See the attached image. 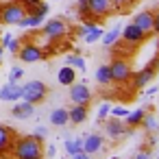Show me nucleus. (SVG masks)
<instances>
[{
    "mask_svg": "<svg viewBox=\"0 0 159 159\" xmlns=\"http://www.w3.org/2000/svg\"><path fill=\"white\" fill-rule=\"evenodd\" d=\"M11 150H13V157L16 159H44L46 157L44 142L35 139L33 135L16 137L13 144H11Z\"/></svg>",
    "mask_w": 159,
    "mask_h": 159,
    "instance_id": "1",
    "label": "nucleus"
},
{
    "mask_svg": "<svg viewBox=\"0 0 159 159\" xmlns=\"http://www.w3.org/2000/svg\"><path fill=\"white\" fill-rule=\"evenodd\" d=\"M48 94H50V89L44 81H29V83L22 85V100H26L31 105L44 102L48 98Z\"/></svg>",
    "mask_w": 159,
    "mask_h": 159,
    "instance_id": "2",
    "label": "nucleus"
},
{
    "mask_svg": "<svg viewBox=\"0 0 159 159\" xmlns=\"http://www.w3.org/2000/svg\"><path fill=\"white\" fill-rule=\"evenodd\" d=\"M109 72H111V83L124 85V83H129L131 76H133V66H131L124 57H116V59L109 63Z\"/></svg>",
    "mask_w": 159,
    "mask_h": 159,
    "instance_id": "3",
    "label": "nucleus"
},
{
    "mask_svg": "<svg viewBox=\"0 0 159 159\" xmlns=\"http://www.w3.org/2000/svg\"><path fill=\"white\" fill-rule=\"evenodd\" d=\"M157 72H159V55H157V57H155V59L144 68V70H139L137 74L133 72V76H131V81H129V83H131V87L137 92V89L146 87V85L155 79V74H157Z\"/></svg>",
    "mask_w": 159,
    "mask_h": 159,
    "instance_id": "4",
    "label": "nucleus"
},
{
    "mask_svg": "<svg viewBox=\"0 0 159 159\" xmlns=\"http://www.w3.org/2000/svg\"><path fill=\"white\" fill-rule=\"evenodd\" d=\"M68 33H70V26L66 24V20H59V18H55V20L46 22V24H44V29H42V35H44L46 39H50V44L63 42Z\"/></svg>",
    "mask_w": 159,
    "mask_h": 159,
    "instance_id": "5",
    "label": "nucleus"
},
{
    "mask_svg": "<svg viewBox=\"0 0 159 159\" xmlns=\"http://www.w3.org/2000/svg\"><path fill=\"white\" fill-rule=\"evenodd\" d=\"M24 16H26V9H24V5L20 0L0 7V22L2 24H20Z\"/></svg>",
    "mask_w": 159,
    "mask_h": 159,
    "instance_id": "6",
    "label": "nucleus"
},
{
    "mask_svg": "<svg viewBox=\"0 0 159 159\" xmlns=\"http://www.w3.org/2000/svg\"><path fill=\"white\" fill-rule=\"evenodd\" d=\"M89 13H92V22L100 24L109 16H116V9L111 0H89Z\"/></svg>",
    "mask_w": 159,
    "mask_h": 159,
    "instance_id": "7",
    "label": "nucleus"
},
{
    "mask_svg": "<svg viewBox=\"0 0 159 159\" xmlns=\"http://www.w3.org/2000/svg\"><path fill=\"white\" fill-rule=\"evenodd\" d=\"M16 55H18V59L24 61V63H35V61L46 59V50H44L42 46H37V44H33V42H24V39H22V46H20V50H18Z\"/></svg>",
    "mask_w": 159,
    "mask_h": 159,
    "instance_id": "8",
    "label": "nucleus"
},
{
    "mask_svg": "<svg viewBox=\"0 0 159 159\" xmlns=\"http://www.w3.org/2000/svg\"><path fill=\"white\" fill-rule=\"evenodd\" d=\"M68 94H70L72 105H87V107H89V105H92V98H94V96H92V89H89L85 83H76V81L70 85V92H68Z\"/></svg>",
    "mask_w": 159,
    "mask_h": 159,
    "instance_id": "9",
    "label": "nucleus"
},
{
    "mask_svg": "<svg viewBox=\"0 0 159 159\" xmlns=\"http://www.w3.org/2000/svg\"><path fill=\"white\" fill-rule=\"evenodd\" d=\"M120 35H122V42H124V44H129V46H139V44H144V42L150 37V35H146L142 29H137L133 22H131V24H126V26H122Z\"/></svg>",
    "mask_w": 159,
    "mask_h": 159,
    "instance_id": "10",
    "label": "nucleus"
},
{
    "mask_svg": "<svg viewBox=\"0 0 159 159\" xmlns=\"http://www.w3.org/2000/svg\"><path fill=\"white\" fill-rule=\"evenodd\" d=\"M102 124H105V133H107L111 139H120V137H124V135L129 133V131H126V124H124L120 118H116V116L105 118Z\"/></svg>",
    "mask_w": 159,
    "mask_h": 159,
    "instance_id": "11",
    "label": "nucleus"
},
{
    "mask_svg": "<svg viewBox=\"0 0 159 159\" xmlns=\"http://www.w3.org/2000/svg\"><path fill=\"white\" fill-rule=\"evenodd\" d=\"M105 148V137L100 135V133H89L85 139H83V152L85 155H96V152H100Z\"/></svg>",
    "mask_w": 159,
    "mask_h": 159,
    "instance_id": "12",
    "label": "nucleus"
},
{
    "mask_svg": "<svg viewBox=\"0 0 159 159\" xmlns=\"http://www.w3.org/2000/svg\"><path fill=\"white\" fill-rule=\"evenodd\" d=\"M22 98V85L18 83H7L0 87V100H5V102H16Z\"/></svg>",
    "mask_w": 159,
    "mask_h": 159,
    "instance_id": "13",
    "label": "nucleus"
},
{
    "mask_svg": "<svg viewBox=\"0 0 159 159\" xmlns=\"http://www.w3.org/2000/svg\"><path fill=\"white\" fill-rule=\"evenodd\" d=\"M131 22H133L137 29H142L146 35H150V33H152V11H150V9H148V11H139Z\"/></svg>",
    "mask_w": 159,
    "mask_h": 159,
    "instance_id": "14",
    "label": "nucleus"
},
{
    "mask_svg": "<svg viewBox=\"0 0 159 159\" xmlns=\"http://www.w3.org/2000/svg\"><path fill=\"white\" fill-rule=\"evenodd\" d=\"M87 116H89V107L87 105H72L68 109V120L72 124H83L87 120Z\"/></svg>",
    "mask_w": 159,
    "mask_h": 159,
    "instance_id": "15",
    "label": "nucleus"
},
{
    "mask_svg": "<svg viewBox=\"0 0 159 159\" xmlns=\"http://www.w3.org/2000/svg\"><path fill=\"white\" fill-rule=\"evenodd\" d=\"M33 113H35V105H31V102H26V100L16 102L13 109H11V116L18 118V120H26V118H31Z\"/></svg>",
    "mask_w": 159,
    "mask_h": 159,
    "instance_id": "16",
    "label": "nucleus"
},
{
    "mask_svg": "<svg viewBox=\"0 0 159 159\" xmlns=\"http://www.w3.org/2000/svg\"><path fill=\"white\" fill-rule=\"evenodd\" d=\"M144 116H146V109H135V111L126 113V120H124V124H126V131L131 133V131L139 129V126H142V122H144Z\"/></svg>",
    "mask_w": 159,
    "mask_h": 159,
    "instance_id": "17",
    "label": "nucleus"
},
{
    "mask_svg": "<svg viewBox=\"0 0 159 159\" xmlns=\"http://www.w3.org/2000/svg\"><path fill=\"white\" fill-rule=\"evenodd\" d=\"M13 139H16L13 129H11V126H5V124H0V155H2L5 150H9V148H11Z\"/></svg>",
    "mask_w": 159,
    "mask_h": 159,
    "instance_id": "18",
    "label": "nucleus"
},
{
    "mask_svg": "<svg viewBox=\"0 0 159 159\" xmlns=\"http://www.w3.org/2000/svg\"><path fill=\"white\" fill-rule=\"evenodd\" d=\"M68 122H70V120H68V109L59 107V109L50 111V124H52V126H66Z\"/></svg>",
    "mask_w": 159,
    "mask_h": 159,
    "instance_id": "19",
    "label": "nucleus"
},
{
    "mask_svg": "<svg viewBox=\"0 0 159 159\" xmlns=\"http://www.w3.org/2000/svg\"><path fill=\"white\" fill-rule=\"evenodd\" d=\"M57 79H59V83H61V85H68V87H70V85L76 81V70H74V68H70V66H66V68H61V70H59V76H57Z\"/></svg>",
    "mask_w": 159,
    "mask_h": 159,
    "instance_id": "20",
    "label": "nucleus"
},
{
    "mask_svg": "<svg viewBox=\"0 0 159 159\" xmlns=\"http://www.w3.org/2000/svg\"><path fill=\"white\" fill-rule=\"evenodd\" d=\"M96 81H98V85H102V87L111 85V72H109V63H105V66H100V68H98V72H96Z\"/></svg>",
    "mask_w": 159,
    "mask_h": 159,
    "instance_id": "21",
    "label": "nucleus"
},
{
    "mask_svg": "<svg viewBox=\"0 0 159 159\" xmlns=\"http://www.w3.org/2000/svg\"><path fill=\"white\" fill-rule=\"evenodd\" d=\"M113 2V9H116V13H129L139 0H111Z\"/></svg>",
    "mask_w": 159,
    "mask_h": 159,
    "instance_id": "22",
    "label": "nucleus"
},
{
    "mask_svg": "<svg viewBox=\"0 0 159 159\" xmlns=\"http://www.w3.org/2000/svg\"><path fill=\"white\" fill-rule=\"evenodd\" d=\"M120 31H122V26H113L109 33H102V37H100L102 44H105V46H113V44L118 42V37H120Z\"/></svg>",
    "mask_w": 159,
    "mask_h": 159,
    "instance_id": "23",
    "label": "nucleus"
},
{
    "mask_svg": "<svg viewBox=\"0 0 159 159\" xmlns=\"http://www.w3.org/2000/svg\"><path fill=\"white\" fill-rule=\"evenodd\" d=\"M42 20H44V18H39V16L26 13V16L22 18V22L18 24V26H24V29H35V26H39V24H42Z\"/></svg>",
    "mask_w": 159,
    "mask_h": 159,
    "instance_id": "24",
    "label": "nucleus"
},
{
    "mask_svg": "<svg viewBox=\"0 0 159 159\" xmlns=\"http://www.w3.org/2000/svg\"><path fill=\"white\" fill-rule=\"evenodd\" d=\"M66 152H68V155L83 152V139H81V137H76V139H68V142H66Z\"/></svg>",
    "mask_w": 159,
    "mask_h": 159,
    "instance_id": "25",
    "label": "nucleus"
},
{
    "mask_svg": "<svg viewBox=\"0 0 159 159\" xmlns=\"http://www.w3.org/2000/svg\"><path fill=\"white\" fill-rule=\"evenodd\" d=\"M48 11H50V7L46 2H39V5H33V7L26 9V13H33V16H39V18H46Z\"/></svg>",
    "mask_w": 159,
    "mask_h": 159,
    "instance_id": "26",
    "label": "nucleus"
},
{
    "mask_svg": "<svg viewBox=\"0 0 159 159\" xmlns=\"http://www.w3.org/2000/svg\"><path fill=\"white\" fill-rule=\"evenodd\" d=\"M83 37H85V44H94V42H98V39L102 37V29H96V26H94V29H89Z\"/></svg>",
    "mask_w": 159,
    "mask_h": 159,
    "instance_id": "27",
    "label": "nucleus"
},
{
    "mask_svg": "<svg viewBox=\"0 0 159 159\" xmlns=\"http://www.w3.org/2000/svg\"><path fill=\"white\" fill-rule=\"evenodd\" d=\"M142 126H144L148 133H155V131H157V120H155L150 113H146V116H144V122H142Z\"/></svg>",
    "mask_w": 159,
    "mask_h": 159,
    "instance_id": "28",
    "label": "nucleus"
},
{
    "mask_svg": "<svg viewBox=\"0 0 159 159\" xmlns=\"http://www.w3.org/2000/svg\"><path fill=\"white\" fill-rule=\"evenodd\" d=\"M68 66H70V68H74V70H81V72L85 70V61H83L79 55H72V57L68 59Z\"/></svg>",
    "mask_w": 159,
    "mask_h": 159,
    "instance_id": "29",
    "label": "nucleus"
},
{
    "mask_svg": "<svg viewBox=\"0 0 159 159\" xmlns=\"http://www.w3.org/2000/svg\"><path fill=\"white\" fill-rule=\"evenodd\" d=\"M22 76H24V70H22L20 66H13L11 72H9V83H18Z\"/></svg>",
    "mask_w": 159,
    "mask_h": 159,
    "instance_id": "30",
    "label": "nucleus"
},
{
    "mask_svg": "<svg viewBox=\"0 0 159 159\" xmlns=\"http://www.w3.org/2000/svg\"><path fill=\"white\" fill-rule=\"evenodd\" d=\"M20 46H22V39H13V37H11V39H9V44H7L5 48H9V50L16 55V52L20 50Z\"/></svg>",
    "mask_w": 159,
    "mask_h": 159,
    "instance_id": "31",
    "label": "nucleus"
},
{
    "mask_svg": "<svg viewBox=\"0 0 159 159\" xmlns=\"http://www.w3.org/2000/svg\"><path fill=\"white\" fill-rule=\"evenodd\" d=\"M109 109H111V105H109V102H102V105H100V109H98V120H100V122L109 116Z\"/></svg>",
    "mask_w": 159,
    "mask_h": 159,
    "instance_id": "32",
    "label": "nucleus"
},
{
    "mask_svg": "<svg viewBox=\"0 0 159 159\" xmlns=\"http://www.w3.org/2000/svg\"><path fill=\"white\" fill-rule=\"evenodd\" d=\"M152 33L159 35V9L152 11Z\"/></svg>",
    "mask_w": 159,
    "mask_h": 159,
    "instance_id": "33",
    "label": "nucleus"
},
{
    "mask_svg": "<svg viewBox=\"0 0 159 159\" xmlns=\"http://www.w3.org/2000/svg\"><path fill=\"white\" fill-rule=\"evenodd\" d=\"M33 137L39 139V142H44V137H46V129H44V126H37V131L33 133Z\"/></svg>",
    "mask_w": 159,
    "mask_h": 159,
    "instance_id": "34",
    "label": "nucleus"
},
{
    "mask_svg": "<svg viewBox=\"0 0 159 159\" xmlns=\"http://www.w3.org/2000/svg\"><path fill=\"white\" fill-rule=\"evenodd\" d=\"M133 159H150V150H137Z\"/></svg>",
    "mask_w": 159,
    "mask_h": 159,
    "instance_id": "35",
    "label": "nucleus"
},
{
    "mask_svg": "<svg viewBox=\"0 0 159 159\" xmlns=\"http://www.w3.org/2000/svg\"><path fill=\"white\" fill-rule=\"evenodd\" d=\"M20 2L24 5V9H29V7H33V5H39V2H44V0H20Z\"/></svg>",
    "mask_w": 159,
    "mask_h": 159,
    "instance_id": "36",
    "label": "nucleus"
},
{
    "mask_svg": "<svg viewBox=\"0 0 159 159\" xmlns=\"http://www.w3.org/2000/svg\"><path fill=\"white\" fill-rule=\"evenodd\" d=\"M111 113H113V116H116V118H122V116H126V113H129V111H124V109H122V107H116V109H113V111H111Z\"/></svg>",
    "mask_w": 159,
    "mask_h": 159,
    "instance_id": "37",
    "label": "nucleus"
},
{
    "mask_svg": "<svg viewBox=\"0 0 159 159\" xmlns=\"http://www.w3.org/2000/svg\"><path fill=\"white\" fill-rule=\"evenodd\" d=\"M72 159H89V155H85V152H76V155H72Z\"/></svg>",
    "mask_w": 159,
    "mask_h": 159,
    "instance_id": "38",
    "label": "nucleus"
},
{
    "mask_svg": "<svg viewBox=\"0 0 159 159\" xmlns=\"http://www.w3.org/2000/svg\"><path fill=\"white\" fill-rule=\"evenodd\" d=\"M46 155H48V157H52V155H55V146H50V148L46 150Z\"/></svg>",
    "mask_w": 159,
    "mask_h": 159,
    "instance_id": "39",
    "label": "nucleus"
},
{
    "mask_svg": "<svg viewBox=\"0 0 159 159\" xmlns=\"http://www.w3.org/2000/svg\"><path fill=\"white\" fill-rule=\"evenodd\" d=\"M9 2H18V0H0V7H2V5H9Z\"/></svg>",
    "mask_w": 159,
    "mask_h": 159,
    "instance_id": "40",
    "label": "nucleus"
},
{
    "mask_svg": "<svg viewBox=\"0 0 159 159\" xmlns=\"http://www.w3.org/2000/svg\"><path fill=\"white\" fill-rule=\"evenodd\" d=\"M2 52H5V48H2V46H0V63H2Z\"/></svg>",
    "mask_w": 159,
    "mask_h": 159,
    "instance_id": "41",
    "label": "nucleus"
}]
</instances>
